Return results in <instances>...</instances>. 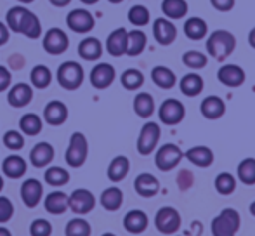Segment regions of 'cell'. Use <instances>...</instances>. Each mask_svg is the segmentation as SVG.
<instances>
[{"label":"cell","mask_w":255,"mask_h":236,"mask_svg":"<svg viewBox=\"0 0 255 236\" xmlns=\"http://www.w3.org/2000/svg\"><path fill=\"white\" fill-rule=\"evenodd\" d=\"M19 33L24 35L26 38H30V40H35V38L42 37V23L37 14L31 12V10H26L23 21H21Z\"/></svg>","instance_id":"obj_29"},{"label":"cell","mask_w":255,"mask_h":236,"mask_svg":"<svg viewBox=\"0 0 255 236\" xmlns=\"http://www.w3.org/2000/svg\"><path fill=\"white\" fill-rule=\"evenodd\" d=\"M128 170H130V162H128V158L124 155H118L110 162L108 170H106V176L111 182H120L127 177Z\"/></svg>","instance_id":"obj_25"},{"label":"cell","mask_w":255,"mask_h":236,"mask_svg":"<svg viewBox=\"0 0 255 236\" xmlns=\"http://www.w3.org/2000/svg\"><path fill=\"white\" fill-rule=\"evenodd\" d=\"M3 146L10 151H21L24 148V135L21 130H7L2 137Z\"/></svg>","instance_id":"obj_46"},{"label":"cell","mask_w":255,"mask_h":236,"mask_svg":"<svg viewBox=\"0 0 255 236\" xmlns=\"http://www.w3.org/2000/svg\"><path fill=\"white\" fill-rule=\"evenodd\" d=\"M0 236H12V233L5 226H0Z\"/></svg>","instance_id":"obj_54"},{"label":"cell","mask_w":255,"mask_h":236,"mask_svg":"<svg viewBox=\"0 0 255 236\" xmlns=\"http://www.w3.org/2000/svg\"><path fill=\"white\" fill-rule=\"evenodd\" d=\"M89 156V142L82 132H73L68 142L66 153H64V160H66L68 167L71 169H80Z\"/></svg>","instance_id":"obj_4"},{"label":"cell","mask_w":255,"mask_h":236,"mask_svg":"<svg viewBox=\"0 0 255 236\" xmlns=\"http://www.w3.org/2000/svg\"><path fill=\"white\" fill-rule=\"evenodd\" d=\"M161 10H163L165 17L170 21H177L186 17L189 10V5L186 0H163L161 2Z\"/></svg>","instance_id":"obj_34"},{"label":"cell","mask_w":255,"mask_h":236,"mask_svg":"<svg viewBox=\"0 0 255 236\" xmlns=\"http://www.w3.org/2000/svg\"><path fill=\"white\" fill-rule=\"evenodd\" d=\"M54 156H56V151H54V146L51 142H37V144L31 148L30 151V163L35 167V169H44V167H49L52 163Z\"/></svg>","instance_id":"obj_17"},{"label":"cell","mask_w":255,"mask_h":236,"mask_svg":"<svg viewBox=\"0 0 255 236\" xmlns=\"http://www.w3.org/2000/svg\"><path fill=\"white\" fill-rule=\"evenodd\" d=\"M120 84L127 91H139L144 85V75L137 68H128L120 75Z\"/></svg>","instance_id":"obj_38"},{"label":"cell","mask_w":255,"mask_h":236,"mask_svg":"<svg viewBox=\"0 0 255 236\" xmlns=\"http://www.w3.org/2000/svg\"><path fill=\"white\" fill-rule=\"evenodd\" d=\"M200 112L207 120H219L226 113V103L219 96H207L200 105Z\"/></svg>","instance_id":"obj_23"},{"label":"cell","mask_w":255,"mask_h":236,"mask_svg":"<svg viewBox=\"0 0 255 236\" xmlns=\"http://www.w3.org/2000/svg\"><path fill=\"white\" fill-rule=\"evenodd\" d=\"M31 99H33V87L26 82H17L7 91V103L12 108H24L30 105Z\"/></svg>","instance_id":"obj_13"},{"label":"cell","mask_w":255,"mask_h":236,"mask_svg":"<svg viewBox=\"0 0 255 236\" xmlns=\"http://www.w3.org/2000/svg\"><path fill=\"white\" fill-rule=\"evenodd\" d=\"M236 49V38L228 30H215L207 38V52L210 58L224 61Z\"/></svg>","instance_id":"obj_1"},{"label":"cell","mask_w":255,"mask_h":236,"mask_svg":"<svg viewBox=\"0 0 255 236\" xmlns=\"http://www.w3.org/2000/svg\"><path fill=\"white\" fill-rule=\"evenodd\" d=\"M134 112L139 118H149L154 113V98L149 92H139L134 98Z\"/></svg>","instance_id":"obj_36"},{"label":"cell","mask_w":255,"mask_h":236,"mask_svg":"<svg viewBox=\"0 0 255 236\" xmlns=\"http://www.w3.org/2000/svg\"><path fill=\"white\" fill-rule=\"evenodd\" d=\"M17 2H21L23 5H26V3H31V2H35V0H17Z\"/></svg>","instance_id":"obj_57"},{"label":"cell","mask_w":255,"mask_h":236,"mask_svg":"<svg viewBox=\"0 0 255 236\" xmlns=\"http://www.w3.org/2000/svg\"><path fill=\"white\" fill-rule=\"evenodd\" d=\"M42 47L47 54L51 56H61L68 51L70 47V38H68L66 31L61 28H51L44 33L42 38Z\"/></svg>","instance_id":"obj_8"},{"label":"cell","mask_w":255,"mask_h":236,"mask_svg":"<svg viewBox=\"0 0 255 236\" xmlns=\"http://www.w3.org/2000/svg\"><path fill=\"white\" fill-rule=\"evenodd\" d=\"M134 189L139 196H142V198H153V196H156L158 191H160V181H158L153 174L142 172L135 177Z\"/></svg>","instance_id":"obj_21"},{"label":"cell","mask_w":255,"mask_h":236,"mask_svg":"<svg viewBox=\"0 0 255 236\" xmlns=\"http://www.w3.org/2000/svg\"><path fill=\"white\" fill-rule=\"evenodd\" d=\"M184 156L200 169H207L214 163V151L208 146H193L184 153Z\"/></svg>","instance_id":"obj_24"},{"label":"cell","mask_w":255,"mask_h":236,"mask_svg":"<svg viewBox=\"0 0 255 236\" xmlns=\"http://www.w3.org/2000/svg\"><path fill=\"white\" fill-rule=\"evenodd\" d=\"M127 19H128V23L134 24L135 28H142V26H146V24H149L151 14H149L148 7L137 3V5H132L130 9H128Z\"/></svg>","instance_id":"obj_41"},{"label":"cell","mask_w":255,"mask_h":236,"mask_svg":"<svg viewBox=\"0 0 255 236\" xmlns=\"http://www.w3.org/2000/svg\"><path fill=\"white\" fill-rule=\"evenodd\" d=\"M57 84L64 89V91H77L82 84H84L85 71L80 63L77 61H64L57 68Z\"/></svg>","instance_id":"obj_2"},{"label":"cell","mask_w":255,"mask_h":236,"mask_svg":"<svg viewBox=\"0 0 255 236\" xmlns=\"http://www.w3.org/2000/svg\"><path fill=\"white\" fill-rule=\"evenodd\" d=\"M44 209L52 216H61L68 210V195L64 191H51L44 198Z\"/></svg>","instance_id":"obj_27"},{"label":"cell","mask_w":255,"mask_h":236,"mask_svg":"<svg viewBox=\"0 0 255 236\" xmlns=\"http://www.w3.org/2000/svg\"><path fill=\"white\" fill-rule=\"evenodd\" d=\"M249 44H250V47L255 49V26L249 31Z\"/></svg>","instance_id":"obj_53"},{"label":"cell","mask_w":255,"mask_h":236,"mask_svg":"<svg viewBox=\"0 0 255 236\" xmlns=\"http://www.w3.org/2000/svg\"><path fill=\"white\" fill-rule=\"evenodd\" d=\"M203 87H205V82L198 73H186L179 80V89L188 98H196L198 94H202Z\"/></svg>","instance_id":"obj_28"},{"label":"cell","mask_w":255,"mask_h":236,"mask_svg":"<svg viewBox=\"0 0 255 236\" xmlns=\"http://www.w3.org/2000/svg\"><path fill=\"white\" fill-rule=\"evenodd\" d=\"M54 7H66L71 3V0H49Z\"/></svg>","instance_id":"obj_52"},{"label":"cell","mask_w":255,"mask_h":236,"mask_svg":"<svg viewBox=\"0 0 255 236\" xmlns=\"http://www.w3.org/2000/svg\"><path fill=\"white\" fill-rule=\"evenodd\" d=\"M26 7L24 5H16V7H10L7 10V16H5V24L10 31L14 33H19V26H21V21H23L24 14H26Z\"/></svg>","instance_id":"obj_44"},{"label":"cell","mask_w":255,"mask_h":236,"mask_svg":"<svg viewBox=\"0 0 255 236\" xmlns=\"http://www.w3.org/2000/svg\"><path fill=\"white\" fill-rule=\"evenodd\" d=\"M101 236H117V235H115V233H103Z\"/></svg>","instance_id":"obj_60"},{"label":"cell","mask_w":255,"mask_h":236,"mask_svg":"<svg viewBox=\"0 0 255 236\" xmlns=\"http://www.w3.org/2000/svg\"><path fill=\"white\" fill-rule=\"evenodd\" d=\"M161 128L156 121H146L142 125L141 132H139L137 137V153L142 156L151 155L154 149L158 148V142H160Z\"/></svg>","instance_id":"obj_6"},{"label":"cell","mask_w":255,"mask_h":236,"mask_svg":"<svg viewBox=\"0 0 255 236\" xmlns=\"http://www.w3.org/2000/svg\"><path fill=\"white\" fill-rule=\"evenodd\" d=\"M44 198V184L38 179L30 177L21 184V200L28 209H35Z\"/></svg>","instance_id":"obj_15"},{"label":"cell","mask_w":255,"mask_h":236,"mask_svg":"<svg viewBox=\"0 0 255 236\" xmlns=\"http://www.w3.org/2000/svg\"><path fill=\"white\" fill-rule=\"evenodd\" d=\"M66 26L70 28L73 33L85 35L94 30L96 19L87 9H73V10H70L66 16Z\"/></svg>","instance_id":"obj_10"},{"label":"cell","mask_w":255,"mask_h":236,"mask_svg":"<svg viewBox=\"0 0 255 236\" xmlns=\"http://www.w3.org/2000/svg\"><path fill=\"white\" fill-rule=\"evenodd\" d=\"M99 203H101V207L104 210H108V212H117L122 207V203H124V193L117 186L106 188L101 193V196H99Z\"/></svg>","instance_id":"obj_30"},{"label":"cell","mask_w":255,"mask_h":236,"mask_svg":"<svg viewBox=\"0 0 255 236\" xmlns=\"http://www.w3.org/2000/svg\"><path fill=\"white\" fill-rule=\"evenodd\" d=\"M28 170V163L26 160L23 158V156L19 155H9L7 158H3L2 162V172L5 177L9 179H21L26 174Z\"/></svg>","instance_id":"obj_22"},{"label":"cell","mask_w":255,"mask_h":236,"mask_svg":"<svg viewBox=\"0 0 255 236\" xmlns=\"http://www.w3.org/2000/svg\"><path fill=\"white\" fill-rule=\"evenodd\" d=\"M108 2H110V3H122L124 0H108Z\"/></svg>","instance_id":"obj_58"},{"label":"cell","mask_w":255,"mask_h":236,"mask_svg":"<svg viewBox=\"0 0 255 236\" xmlns=\"http://www.w3.org/2000/svg\"><path fill=\"white\" fill-rule=\"evenodd\" d=\"M184 158V153L179 146L172 144V142H167V144L160 146L156 149V155H154V165H156L158 170L161 172H170L174 170L179 163Z\"/></svg>","instance_id":"obj_5"},{"label":"cell","mask_w":255,"mask_h":236,"mask_svg":"<svg viewBox=\"0 0 255 236\" xmlns=\"http://www.w3.org/2000/svg\"><path fill=\"white\" fill-rule=\"evenodd\" d=\"M115 77H117V71L110 63H98L89 73L91 85L98 91H104V89L110 87L115 82Z\"/></svg>","instance_id":"obj_12"},{"label":"cell","mask_w":255,"mask_h":236,"mask_svg":"<svg viewBox=\"0 0 255 236\" xmlns=\"http://www.w3.org/2000/svg\"><path fill=\"white\" fill-rule=\"evenodd\" d=\"M250 214H252V216H255V200L252 203H250Z\"/></svg>","instance_id":"obj_56"},{"label":"cell","mask_w":255,"mask_h":236,"mask_svg":"<svg viewBox=\"0 0 255 236\" xmlns=\"http://www.w3.org/2000/svg\"><path fill=\"white\" fill-rule=\"evenodd\" d=\"M148 45V37L142 30H132L127 33V51L125 54L130 56V58H135V56L142 54Z\"/></svg>","instance_id":"obj_31"},{"label":"cell","mask_w":255,"mask_h":236,"mask_svg":"<svg viewBox=\"0 0 255 236\" xmlns=\"http://www.w3.org/2000/svg\"><path fill=\"white\" fill-rule=\"evenodd\" d=\"M9 38H10V30L7 28L5 23H2V21H0V47H2V45H5L7 42H9Z\"/></svg>","instance_id":"obj_51"},{"label":"cell","mask_w":255,"mask_h":236,"mask_svg":"<svg viewBox=\"0 0 255 236\" xmlns=\"http://www.w3.org/2000/svg\"><path fill=\"white\" fill-rule=\"evenodd\" d=\"M82 3H85V5H94V3H98L99 0H80Z\"/></svg>","instance_id":"obj_55"},{"label":"cell","mask_w":255,"mask_h":236,"mask_svg":"<svg viewBox=\"0 0 255 236\" xmlns=\"http://www.w3.org/2000/svg\"><path fill=\"white\" fill-rule=\"evenodd\" d=\"M10 85H12V73H10L7 66L0 64V92L9 91Z\"/></svg>","instance_id":"obj_49"},{"label":"cell","mask_w":255,"mask_h":236,"mask_svg":"<svg viewBox=\"0 0 255 236\" xmlns=\"http://www.w3.org/2000/svg\"><path fill=\"white\" fill-rule=\"evenodd\" d=\"M96 207V196L92 191L85 188H78L68 195V209L77 216H85V214L92 212Z\"/></svg>","instance_id":"obj_9"},{"label":"cell","mask_w":255,"mask_h":236,"mask_svg":"<svg viewBox=\"0 0 255 236\" xmlns=\"http://www.w3.org/2000/svg\"><path fill=\"white\" fill-rule=\"evenodd\" d=\"M78 56L84 61H98L103 56V44L99 38L87 37L78 44Z\"/></svg>","instance_id":"obj_26"},{"label":"cell","mask_w":255,"mask_h":236,"mask_svg":"<svg viewBox=\"0 0 255 236\" xmlns=\"http://www.w3.org/2000/svg\"><path fill=\"white\" fill-rule=\"evenodd\" d=\"M68 120V106L63 101H49L44 108V121L52 127H59Z\"/></svg>","instance_id":"obj_20"},{"label":"cell","mask_w":255,"mask_h":236,"mask_svg":"<svg viewBox=\"0 0 255 236\" xmlns=\"http://www.w3.org/2000/svg\"><path fill=\"white\" fill-rule=\"evenodd\" d=\"M30 235L31 236H51L52 235V224L51 221L38 217L30 224Z\"/></svg>","instance_id":"obj_47"},{"label":"cell","mask_w":255,"mask_h":236,"mask_svg":"<svg viewBox=\"0 0 255 236\" xmlns=\"http://www.w3.org/2000/svg\"><path fill=\"white\" fill-rule=\"evenodd\" d=\"M153 37L158 44L167 47V45L174 44L175 38H177V28L167 17H158L153 23Z\"/></svg>","instance_id":"obj_14"},{"label":"cell","mask_w":255,"mask_h":236,"mask_svg":"<svg viewBox=\"0 0 255 236\" xmlns=\"http://www.w3.org/2000/svg\"><path fill=\"white\" fill-rule=\"evenodd\" d=\"M236 176L245 186L255 184V158H245L238 163Z\"/></svg>","instance_id":"obj_42"},{"label":"cell","mask_w":255,"mask_h":236,"mask_svg":"<svg viewBox=\"0 0 255 236\" xmlns=\"http://www.w3.org/2000/svg\"><path fill=\"white\" fill-rule=\"evenodd\" d=\"M14 216V203L10 198L0 195V224H5L12 219Z\"/></svg>","instance_id":"obj_48"},{"label":"cell","mask_w":255,"mask_h":236,"mask_svg":"<svg viewBox=\"0 0 255 236\" xmlns=\"http://www.w3.org/2000/svg\"><path fill=\"white\" fill-rule=\"evenodd\" d=\"M149 226V219H148V214L144 210H128L127 214L124 216V228L132 235H141L148 230Z\"/></svg>","instance_id":"obj_18"},{"label":"cell","mask_w":255,"mask_h":236,"mask_svg":"<svg viewBox=\"0 0 255 236\" xmlns=\"http://www.w3.org/2000/svg\"><path fill=\"white\" fill-rule=\"evenodd\" d=\"M182 63L191 70H202V68L207 66L208 58L200 51H188L182 54Z\"/></svg>","instance_id":"obj_45"},{"label":"cell","mask_w":255,"mask_h":236,"mask_svg":"<svg viewBox=\"0 0 255 236\" xmlns=\"http://www.w3.org/2000/svg\"><path fill=\"white\" fill-rule=\"evenodd\" d=\"M2 189H3V177L0 176V191H2Z\"/></svg>","instance_id":"obj_59"},{"label":"cell","mask_w":255,"mask_h":236,"mask_svg":"<svg viewBox=\"0 0 255 236\" xmlns=\"http://www.w3.org/2000/svg\"><path fill=\"white\" fill-rule=\"evenodd\" d=\"M240 214L238 210L231 209H222L219 216H215L212 219L210 230H212V236H236L240 230Z\"/></svg>","instance_id":"obj_3"},{"label":"cell","mask_w":255,"mask_h":236,"mask_svg":"<svg viewBox=\"0 0 255 236\" xmlns=\"http://www.w3.org/2000/svg\"><path fill=\"white\" fill-rule=\"evenodd\" d=\"M52 82V71L45 64H37L31 68L30 73V84L35 89H47Z\"/></svg>","instance_id":"obj_37"},{"label":"cell","mask_w":255,"mask_h":236,"mask_svg":"<svg viewBox=\"0 0 255 236\" xmlns=\"http://www.w3.org/2000/svg\"><path fill=\"white\" fill-rule=\"evenodd\" d=\"M127 33L128 31L125 28H117L108 35L106 44H104L108 54L113 56V58H120V56L125 54V51H127Z\"/></svg>","instance_id":"obj_19"},{"label":"cell","mask_w":255,"mask_h":236,"mask_svg":"<svg viewBox=\"0 0 255 236\" xmlns=\"http://www.w3.org/2000/svg\"><path fill=\"white\" fill-rule=\"evenodd\" d=\"M210 5L219 12H228L235 7V0H210Z\"/></svg>","instance_id":"obj_50"},{"label":"cell","mask_w":255,"mask_h":236,"mask_svg":"<svg viewBox=\"0 0 255 236\" xmlns=\"http://www.w3.org/2000/svg\"><path fill=\"white\" fill-rule=\"evenodd\" d=\"M181 223H182V219H181L179 210L170 205L161 207L156 212V216H154V226L163 235H174L175 231L181 228Z\"/></svg>","instance_id":"obj_7"},{"label":"cell","mask_w":255,"mask_h":236,"mask_svg":"<svg viewBox=\"0 0 255 236\" xmlns=\"http://www.w3.org/2000/svg\"><path fill=\"white\" fill-rule=\"evenodd\" d=\"M42 128H44V120H42V117L37 115V113H24V115L19 118V130L23 135L35 137V135L40 134Z\"/></svg>","instance_id":"obj_32"},{"label":"cell","mask_w":255,"mask_h":236,"mask_svg":"<svg viewBox=\"0 0 255 236\" xmlns=\"http://www.w3.org/2000/svg\"><path fill=\"white\" fill-rule=\"evenodd\" d=\"M44 181L52 188H61V186H66L70 182V172L59 165L47 167V170L44 174Z\"/></svg>","instance_id":"obj_39"},{"label":"cell","mask_w":255,"mask_h":236,"mask_svg":"<svg viewBox=\"0 0 255 236\" xmlns=\"http://www.w3.org/2000/svg\"><path fill=\"white\" fill-rule=\"evenodd\" d=\"M245 78V70L238 64H222L217 70V80L226 87H240V85H243Z\"/></svg>","instance_id":"obj_16"},{"label":"cell","mask_w":255,"mask_h":236,"mask_svg":"<svg viewBox=\"0 0 255 236\" xmlns=\"http://www.w3.org/2000/svg\"><path fill=\"white\" fill-rule=\"evenodd\" d=\"M186 117V108L179 99L168 98L161 103V106L158 108V118L161 123L165 125H177L184 120Z\"/></svg>","instance_id":"obj_11"},{"label":"cell","mask_w":255,"mask_h":236,"mask_svg":"<svg viewBox=\"0 0 255 236\" xmlns=\"http://www.w3.org/2000/svg\"><path fill=\"white\" fill-rule=\"evenodd\" d=\"M151 80L154 82L156 87L168 91V89H172L175 85L177 77H175V73L168 66H161L160 64V66H154L151 70Z\"/></svg>","instance_id":"obj_33"},{"label":"cell","mask_w":255,"mask_h":236,"mask_svg":"<svg viewBox=\"0 0 255 236\" xmlns=\"http://www.w3.org/2000/svg\"><path fill=\"white\" fill-rule=\"evenodd\" d=\"M92 228L87 219L84 217H73L66 223L64 236H91Z\"/></svg>","instance_id":"obj_40"},{"label":"cell","mask_w":255,"mask_h":236,"mask_svg":"<svg viewBox=\"0 0 255 236\" xmlns=\"http://www.w3.org/2000/svg\"><path fill=\"white\" fill-rule=\"evenodd\" d=\"M208 33V24L202 17H189L184 23V35L189 40H202Z\"/></svg>","instance_id":"obj_35"},{"label":"cell","mask_w":255,"mask_h":236,"mask_svg":"<svg viewBox=\"0 0 255 236\" xmlns=\"http://www.w3.org/2000/svg\"><path fill=\"white\" fill-rule=\"evenodd\" d=\"M214 186H215V191L222 196H228L231 193H235L236 189V179L235 176H231L229 172H221L214 181Z\"/></svg>","instance_id":"obj_43"}]
</instances>
